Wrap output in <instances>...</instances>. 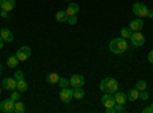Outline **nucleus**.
<instances>
[{"label":"nucleus","instance_id":"5","mask_svg":"<svg viewBox=\"0 0 153 113\" xmlns=\"http://www.w3.org/2000/svg\"><path fill=\"white\" fill-rule=\"evenodd\" d=\"M2 87H3V90H8V92L16 90L17 89V80L14 77H12V78H3Z\"/></svg>","mask_w":153,"mask_h":113},{"label":"nucleus","instance_id":"30","mask_svg":"<svg viewBox=\"0 0 153 113\" xmlns=\"http://www.w3.org/2000/svg\"><path fill=\"white\" fill-rule=\"evenodd\" d=\"M68 21H69L71 24H75V23H76V16H72V17H68Z\"/></svg>","mask_w":153,"mask_h":113},{"label":"nucleus","instance_id":"38","mask_svg":"<svg viewBox=\"0 0 153 113\" xmlns=\"http://www.w3.org/2000/svg\"><path fill=\"white\" fill-rule=\"evenodd\" d=\"M0 12H2V6H0Z\"/></svg>","mask_w":153,"mask_h":113},{"label":"nucleus","instance_id":"34","mask_svg":"<svg viewBox=\"0 0 153 113\" xmlns=\"http://www.w3.org/2000/svg\"><path fill=\"white\" fill-rule=\"evenodd\" d=\"M147 18H153V9H149V12H147Z\"/></svg>","mask_w":153,"mask_h":113},{"label":"nucleus","instance_id":"3","mask_svg":"<svg viewBox=\"0 0 153 113\" xmlns=\"http://www.w3.org/2000/svg\"><path fill=\"white\" fill-rule=\"evenodd\" d=\"M129 40H130V41H132V44H133V46H136V47H141V46H144V44H146V37L141 34V31L133 32V34H132V37H130Z\"/></svg>","mask_w":153,"mask_h":113},{"label":"nucleus","instance_id":"15","mask_svg":"<svg viewBox=\"0 0 153 113\" xmlns=\"http://www.w3.org/2000/svg\"><path fill=\"white\" fill-rule=\"evenodd\" d=\"M113 98H115V103H117V104H123V106H126V101H127V95H126V93L117 90V92L113 93Z\"/></svg>","mask_w":153,"mask_h":113},{"label":"nucleus","instance_id":"31","mask_svg":"<svg viewBox=\"0 0 153 113\" xmlns=\"http://www.w3.org/2000/svg\"><path fill=\"white\" fill-rule=\"evenodd\" d=\"M147 60H149V63H152V64H153V51H150V52H149Z\"/></svg>","mask_w":153,"mask_h":113},{"label":"nucleus","instance_id":"13","mask_svg":"<svg viewBox=\"0 0 153 113\" xmlns=\"http://www.w3.org/2000/svg\"><path fill=\"white\" fill-rule=\"evenodd\" d=\"M0 37H2L3 41H6V43H12V41H14V34H12L9 29H2V31H0Z\"/></svg>","mask_w":153,"mask_h":113},{"label":"nucleus","instance_id":"18","mask_svg":"<svg viewBox=\"0 0 153 113\" xmlns=\"http://www.w3.org/2000/svg\"><path fill=\"white\" fill-rule=\"evenodd\" d=\"M58 80H60V75L55 73V72L49 73L48 77H46V81H48L49 84H58Z\"/></svg>","mask_w":153,"mask_h":113},{"label":"nucleus","instance_id":"39","mask_svg":"<svg viewBox=\"0 0 153 113\" xmlns=\"http://www.w3.org/2000/svg\"><path fill=\"white\" fill-rule=\"evenodd\" d=\"M152 107H153V103H152Z\"/></svg>","mask_w":153,"mask_h":113},{"label":"nucleus","instance_id":"33","mask_svg":"<svg viewBox=\"0 0 153 113\" xmlns=\"http://www.w3.org/2000/svg\"><path fill=\"white\" fill-rule=\"evenodd\" d=\"M0 17H3V18H8V11H3V9H2V12H0Z\"/></svg>","mask_w":153,"mask_h":113},{"label":"nucleus","instance_id":"17","mask_svg":"<svg viewBox=\"0 0 153 113\" xmlns=\"http://www.w3.org/2000/svg\"><path fill=\"white\" fill-rule=\"evenodd\" d=\"M19 63H20V60L17 58V55H11V57L8 58V61H6V64H8V67L14 69L16 66H19Z\"/></svg>","mask_w":153,"mask_h":113},{"label":"nucleus","instance_id":"4","mask_svg":"<svg viewBox=\"0 0 153 113\" xmlns=\"http://www.w3.org/2000/svg\"><path fill=\"white\" fill-rule=\"evenodd\" d=\"M147 12H149V8H147L144 3L136 2V3L133 5V14H135L136 17H139V18L147 17Z\"/></svg>","mask_w":153,"mask_h":113},{"label":"nucleus","instance_id":"28","mask_svg":"<svg viewBox=\"0 0 153 113\" xmlns=\"http://www.w3.org/2000/svg\"><path fill=\"white\" fill-rule=\"evenodd\" d=\"M14 78L19 81V80H25V73L22 70H16V75H14Z\"/></svg>","mask_w":153,"mask_h":113},{"label":"nucleus","instance_id":"14","mask_svg":"<svg viewBox=\"0 0 153 113\" xmlns=\"http://www.w3.org/2000/svg\"><path fill=\"white\" fill-rule=\"evenodd\" d=\"M0 6H2L3 11H12L16 6V0H0Z\"/></svg>","mask_w":153,"mask_h":113},{"label":"nucleus","instance_id":"37","mask_svg":"<svg viewBox=\"0 0 153 113\" xmlns=\"http://www.w3.org/2000/svg\"><path fill=\"white\" fill-rule=\"evenodd\" d=\"M2 89H3V87H0V95H2V92H3V90H2Z\"/></svg>","mask_w":153,"mask_h":113},{"label":"nucleus","instance_id":"35","mask_svg":"<svg viewBox=\"0 0 153 113\" xmlns=\"http://www.w3.org/2000/svg\"><path fill=\"white\" fill-rule=\"evenodd\" d=\"M3 43H5V41H3V38H2V37H0V49L3 47Z\"/></svg>","mask_w":153,"mask_h":113},{"label":"nucleus","instance_id":"25","mask_svg":"<svg viewBox=\"0 0 153 113\" xmlns=\"http://www.w3.org/2000/svg\"><path fill=\"white\" fill-rule=\"evenodd\" d=\"M71 83H69V80H66V78H60L58 80V86L61 87V89H65V87H68Z\"/></svg>","mask_w":153,"mask_h":113},{"label":"nucleus","instance_id":"27","mask_svg":"<svg viewBox=\"0 0 153 113\" xmlns=\"http://www.w3.org/2000/svg\"><path fill=\"white\" fill-rule=\"evenodd\" d=\"M9 98L12 99V101H20V93H19V92H16V90H12Z\"/></svg>","mask_w":153,"mask_h":113},{"label":"nucleus","instance_id":"24","mask_svg":"<svg viewBox=\"0 0 153 113\" xmlns=\"http://www.w3.org/2000/svg\"><path fill=\"white\" fill-rule=\"evenodd\" d=\"M136 89L138 90H147V81H144V80L136 81Z\"/></svg>","mask_w":153,"mask_h":113},{"label":"nucleus","instance_id":"40","mask_svg":"<svg viewBox=\"0 0 153 113\" xmlns=\"http://www.w3.org/2000/svg\"><path fill=\"white\" fill-rule=\"evenodd\" d=\"M0 31H2V29H0Z\"/></svg>","mask_w":153,"mask_h":113},{"label":"nucleus","instance_id":"29","mask_svg":"<svg viewBox=\"0 0 153 113\" xmlns=\"http://www.w3.org/2000/svg\"><path fill=\"white\" fill-rule=\"evenodd\" d=\"M139 98H141V99H147V98H149L147 90H139Z\"/></svg>","mask_w":153,"mask_h":113},{"label":"nucleus","instance_id":"12","mask_svg":"<svg viewBox=\"0 0 153 113\" xmlns=\"http://www.w3.org/2000/svg\"><path fill=\"white\" fill-rule=\"evenodd\" d=\"M143 26H144V21L141 20V18H135V20H132L130 21V24H129V28L133 31V32H136V31H141L143 29Z\"/></svg>","mask_w":153,"mask_h":113},{"label":"nucleus","instance_id":"11","mask_svg":"<svg viewBox=\"0 0 153 113\" xmlns=\"http://www.w3.org/2000/svg\"><path fill=\"white\" fill-rule=\"evenodd\" d=\"M65 11H66L68 17L76 16V14H78V11H80V5H78V3H69V5H68V8H66Z\"/></svg>","mask_w":153,"mask_h":113},{"label":"nucleus","instance_id":"6","mask_svg":"<svg viewBox=\"0 0 153 113\" xmlns=\"http://www.w3.org/2000/svg\"><path fill=\"white\" fill-rule=\"evenodd\" d=\"M72 98H74V89H68V87H65V89H61L60 90V99L65 104H69L72 101Z\"/></svg>","mask_w":153,"mask_h":113},{"label":"nucleus","instance_id":"10","mask_svg":"<svg viewBox=\"0 0 153 113\" xmlns=\"http://www.w3.org/2000/svg\"><path fill=\"white\" fill-rule=\"evenodd\" d=\"M101 103L104 104L106 109H107V107H113L115 104H117V103H115V98H113L112 93H104L103 98H101Z\"/></svg>","mask_w":153,"mask_h":113},{"label":"nucleus","instance_id":"2","mask_svg":"<svg viewBox=\"0 0 153 113\" xmlns=\"http://www.w3.org/2000/svg\"><path fill=\"white\" fill-rule=\"evenodd\" d=\"M100 89L103 93H112L113 95L118 90V81L115 78H104L100 84Z\"/></svg>","mask_w":153,"mask_h":113},{"label":"nucleus","instance_id":"9","mask_svg":"<svg viewBox=\"0 0 153 113\" xmlns=\"http://www.w3.org/2000/svg\"><path fill=\"white\" fill-rule=\"evenodd\" d=\"M69 83H71L72 87H83L84 83H86V80H84L83 75H76V73H75V75H72V77H71Z\"/></svg>","mask_w":153,"mask_h":113},{"label":"nucleus","instance_id":"36","mask_svg":"<svg viewBox=\"0 0 153 113\" xmlns=\"http://www.w3.org/2000/svg\"><path fill=\"white\" fill-rule=\"evenodd\" d=\"M0 75H2V63H0Z\"/></svg>","mask_w":153,"mask_h":113},{"label":"nucleus","instance_id":"21","mask_svg":"<svg viewBox=\"0 0 153 113\" xmlns=\"http://www.w3.org/2000/svg\"><path fill=\"white\" fill-rule=\"evenodd\" d=\"M17 90L19 92H26L28 90V83L25 80H19L17 81Z\"/></svg>","mask_w":153,"mask_h":113},{"label":"nucleus","instance_id":"19","mask_svg":"<svg viewBox=\"0 0 153 113\" xmlns=\"http://www.w3.org/2000/svg\"><path fill=\"white\" fill-rule=\"evenodd\" d=\"M55 20H57L58 23L68 21V14H66V11H58L57 14H55Z\"/></svg>","mask_w":153,"mask_h":113},{"label":"nucleus","instance_id":"1","mask_svg":"<svg viewBox=\"0 0 153 113\" xmlns=\"http://www.w3.org/2000/svg\"><path fill=\"white\" fill-rule=\"evenodd\" d=\"M109 49L112 54H117V55H121L124 54L127 49H129V44H127V40L123 38V37H118V38H113L110 43H109Z\"/></svg>","mask_w":153,"mask_h":113},{"label":"nucleus","instance_id":"23","mask_svg":"<svg viewBox=\"0 0 153 113\" xmlns=\"http://www.w3.org/2000/svg\"><path fill=\"white\" fill-rule=\"evenodd\" d=\"M25 104L23 103H19V101H16V106H14V112L16 113H25Z\"/></svg>","mask_w":153,"mask_h":113},{"label":"nucleus","instance_id":"16","mask_svg":"<svg viewBox=\"0 0 153 113\" xmlns=\"http://www.w3.org/2000/svg\"><path fill=\"white\" fill-rule=\"evenodd\" d=\"M138 98H139V90L136 89V87L127 92V99H129V101H136Z\"/></svg>","mask_w":153,"mask_h":113},{"label":"nucleus","instance_id":"8","mask_svg":"<svg viewBox=\"0 0 153 113\" xmlns=\"http://www.w3.org/2000/svg\"><path fill=\"white\" fill-rule=\"evenodd\" d=\"M17 58L20 60V61H26L29 57H31V47L29 46H22L19 51H17Z\"/></svg>","mask_w":153,"mask_h":113},{"label":"nucleus","instance_id":"26","mask_svg":"<svg viewBox=\"0 0 153 113\" xmlns=\"http://www.w3.org/2000/svg\"><path fill=\"white\" fill-rule=\"evenodd\" d=\"M115 113H124L126 112V107L123 106V104H115Z\"/></svg>","mask_w":153,"mask_h":113},{"label":"nucleus","instance_id":"22","mask_svg":"<svg viewBox=\"0 0 153 113\" xmlns=\"http://www.w3.org/2000/svg\"><path fill=\"white\" fill-rule=\"evenodd\" d=\"M132 34H133V31L130 28H123L121 29V37H123V38H126V40H129L130 37H132Z\"/></svg>","mask_w":153,"mask_h":113},{"label":"nucleus","instance_id":"32","mask_svg":"<svg viewBox=\"0 0 153 113\" xmlns=\"http://www.w3.org/2000/svg\"><path fill=\"white\" fill-rule=\"evenodd\" d=\"M143 112H144V113H153V107H152V106H149V107H146Z\"/></svg>","mask_w":153,"mask_h":113},{"label":"nucleus","instance_id":"20","mask_svg":"<svg viewBox=\"0 0 153 113\" xmlns=\"http://www.w3.org/2000/svg\"><path fill=\"white\" fill-rule=\"evenodd\" d=\"M86 92L83 90V87H74V98L75 99H83Z\"/></svg>","mask_w":153,"mask_h":113},{"label":"nucleus","instance_id":"7","mask_svg":"<svg viewBox=\"0 0 153 113\" xmlns=\"http://www.w3.org/2000/svg\"><path fill=\"white\" fill-rule=\"evenodd\" d=\"M14 106H16V101H12L11 98H8V99H3L0 103V110L5 113H12L14 112Z\"/></svg>","mask_w":153,"mask_h":113}]
</instances>
